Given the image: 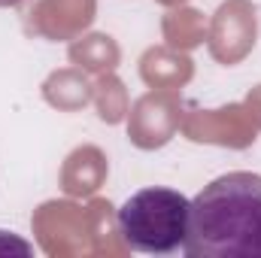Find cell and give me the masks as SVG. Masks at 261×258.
Here are the masks:
<instances>
[{
	"instance_id": "14",
	"label": "cell",
	"mask_w": 261,
	"mask_h": 258,
	"mask_svg": "<svg viewBox=\"0 0 261 258\" xmlns=\"http://www.w3.org/2000/svg\"><path fill=\"white\" fill-rule=\"evenodd\" d=\"M31 252H34L31 243H24L9 231H0V255H31Z\"/></svg>"
},
{
	"instance_id": "11",
	"label": "cell",
	"mask_w": 261,
	"mask_h": 258,
	"mask_svg": "<svg viewBox=\"0 0 261 258\" xmlns=\"http://www.w3.org/2000/svg\"><path fill=\"white\" fill-rule=\"evenodd\" d=\"M67 55H70V64L73 67H79L85 73H97V76L113 73L119 67V61H122V49H119V43L110 34L79 37V40H73Z\"/></svg>"
},
{
	"instance_id": "6",
	"label": "cell",
	"mask_w": 261,
	"mask_h": 258,
	"mask_svg": "<svg viewBox=\"0 0 261 258\" xmlns=\"http://www.w3.org/2000/svg\"><path fill=\"white\" fill-rule=\"evenodd\" d=\"M192 143H216L228 149H246L255 143V125L249 122L243 104H228L222 110H189L179 122Z\"/></svg>"
},
{
	"instance_id": "15",
	"label": "cell",
	"mask_w": 261,
	"mask_h": 258,
	"mask_svg": "<svg viewBox=\"0 0 261 258\" xmlns=\"http://www.w3.org/2000/svg\"><path fill=\"white\" fill-rule=\"evenodd\" d=\"M243 110H246L249 122L255 125V131H261V85H255V88L246 94V100H243Z\"/></svg>"
},
{
	"instance_id": "8",
	"label": "cell",
	"mask_w": 261,
	"mask_h": 258,
	"mask_svg": "<svg viewBox=\"0 0 261 258\" xmlns=\"http://www.w3.org/2000/svg\"><path fill=\"white\" fill-rule=\"evenodd\" d=\"M140 76L149 88H173L179 91L192 76H195V61L170 46H152L140 58Z\"/></svg>"
},
{
	"instance_id": "10",
	"label": "cell",
	"mask_w": 261,
	"mask_h": 258,
	"mask_svg": "<svg viewBox=\"0 0 261 258\" xmlns=\"http://www.w3.org/2000/svg\"><path fill=\"white\" fill-rule=\"evenodd\" d=\"M43 97H46L49 107H55L61 113H76V110H82L94 97V85L88 82L85 70L64 67V70H55L43 82Z\"/></svg>"
},
{
	"instance_id": "1",
	"label": "cell",
	"mask_w": 261,
	"mask_h": 258,
	"mask_svg": "<svg viewBox=\"0 0 261 258\" xmlns=\"http://www.w3.org/2000/svg\"><path fill=\"white\" fill-rule=\"evenodd\" d=\"M189 258H261V176L225 173L189 207Z\"/></svg>"
},
{
	"instance_id": "4",
	"label": "cell",
	"mask_w": 261,
	"mask_h": 258,
	"mask_svg": "<svg viewBox=\"0 0 261 258\" xmlns=\"http://www.w3.org/2000/svg\"><path fill=\"white\" fill-rule=\"evenodd\" d=\"M255 37H258V18L249 0H225L206 28L210 55L225 67L240 64L252 52Z\"/></svg>"
},
{
	"instance_id": "9",
	"label": "cell",
	"mask_w": 261,
	"mask_h": 258,
	"mask_svg": "<svg viewBox=\"0 0 261 258\" xmlns=\"http://www.w3.org/2000/svg\"><path fill=\"white\" fill-rule=\"evenodd\" d=\"M107 173H110L107 155L97 146H79L67 155L61 167V189L70 197H88L103 186Z\"/></svg>"
},
{
	"instance_id": "16",
	"label": "cell",
	"mask_w": 261,
	"mask_h": 258,
	"mask_svg": "<svg viewBox=\"0 0 261 258\" xmlns=\"http://www.w3.org/2000/svg\"><path fill=\"white\" fill-rule=\"evenodd\" d=\"M158 3H161V6H170V9H173V6H182L186 0H158Z\"/></svg>"
},
{
	"instance_id": "2",
	"label": "cell",
	"mask_w": 261,
	"mask_h": 258,
	"mask_svg": "<svg viewBox=\"0 0 261 258\" xmlns=\"http://www.w3.org/2000/svg\"><path fill=\"white\" fill-rule=\"evenodd\" d=\"M192 200L173 189H143L116 213L122 240L134 252L167 255L182 249Z\"/></svg>"
},
{
	"instance_id": "12",
	"label": "cell",
	"mask_w": 261,
	"mask_h": 258,
	"mask_svg": "<svg viewBox=\"0 0 261 258\" xmlns=\"http://www.w3.org/2000/svg\"><path fill=\"white\" fill-rule=\"evenodd\" d=\"M161 31H164L167 46L179 49V52H192V49H197L206 40V21H203V15L197 9H189V6H173L161 18Z\"/></svg>"
},
{
	"instance_id": "3",
	"label": "cell",
	"mask_w": 261,
	"mask_h": 258,
	"mask_svg": "<svg viewBox=\"0 0 261 258\" xmlns=\"http://www.w3.org/2000/svg\"><path fill=\"white\" fill-rule=\"evenodd\" d=\"M182 122V97L173 88H152L128 110V140L137 149H161Z\"/></svg>"
},
{
	"instance_id": "5",
	"label": "cell",
	"mask_w": 261,
	"mask_h": 258,
	"mask_svg": "<svg viewBox=\"0 0 261 258\" xmlns=\"http://www.w3.org/2000/svg\"><path fill=\"white\" fill-rule=\"evenodd\" d=\"M34 231L49 255H82L94 252L88 213L70 200H49L34 213Z\"/></svg>"
},
{
	"instance_id": "13",
	"label": "cell",
	"mask_w": 261,
	"mask_h": 258,
	"mask_svg": "<svg viewBox=\"0 0 261 258\" xmlns=\"http://www.w3.org/2000/svg\"><path fill=\"white\" fill-rule=\"evenodd\" d=\"M91 100H94V107H97L100 122H107V125H119L130 110L128 91H125L122 79L113 76V73H103V76L94 82V97H91Z\"/></svg>"
},
{
	"instance_id": "7",
	"label": "cell",
	"mask_w": 261,
	"mask_h": 258,
	"mask_svg": "<svg viewBox=\"0 0 261 258\" xmlns=\"http://www.w3.org/2000/svg\"><path fill=\"white\" fill-rule=\"evenodd\" d=\"M97 12V0H40L31 9V31L46 40H76Z\"/></svg>"
},
{
	"instance_id": "17",
	"label": "cell",
	"mask_w": 261,
	"mask_h": 258,
	"mask_svg": "<svg viewBox=\"0 0 261 258\" xmlns=\"http://www.w3.org/2000/svg\"><path fill=\"white\" fill-rule=\"evenodd\" d=\"M21 0H0V6H18Z\"/></svg>"
}]
</instances>
